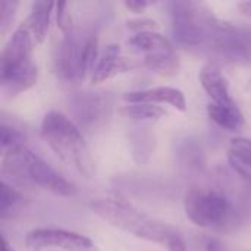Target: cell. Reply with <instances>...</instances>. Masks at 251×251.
I'll return each mask as SVG.
<instances>
[{
	"instance_id": "cell-14",
	"label": "cell",
	"mask_w": 251,
	"mask_h": 251,
	"mask_svg": "<svg viewBox=\"0 0 251 251\" xmlns=\"http://www.w3.org/2000/svg\"><path fill=\"white\" fill-rule=\"evenodd\" d=\"M53 6H56V3L35 1L32 4V9H31L29 15L22 22V25L31 32V35L34 37L37 44L44 43V40L47 37L49 26H50V15H51Z\"/></svg>"
},
{
	"instance_id": "cell-17",
	"label": "cell",
	"mask_w": 251,
	"mask_h": 251,
	"mask_svg": "<svg viewBox=\"0 0 251 251\" xmlns=\"http://www.w3.org/2000/svg\"><path fill=\"white\" fill-rule=\"evenodd\" d=\"M24 203L22 194L15 190L10 184L3 181L1 184V197H0V216L1 219H6L9 215H12L13 210H16Z\"/></svg>"
},
{
	"instance_id": "cell-11",
	"label": "cell",
	"mask_w": 251,
	"mask_h": 251,
	"mask_svg": "<svg viewBox=\"0 0 251 251\" xmlns=\"http://www.w3.org/2000/svg\"><path fill=\"white\" fill-rule=\"evenodd\" d=\"M124 100L128 103L147 104H169L179 112L187 110V100L184 93L175 87H153L125 93Z\"/></svg>"
},
{
	"instance_id": "cell-6",
	"label": "cell",
	"mask_w": 251,
	"mask_h": 251,
	"mask_svg": "<svg viewBox=\"0 0 251 251\" xmlns=\"http://www.w3.org/2000/svg\"><path fill=\"white\" fill-rule=\"evenodd\" d=\"M128 46L134 53L143 54V63L162 76L178 74L181 63L169 40L157 31L138 32L129 38Z\"/></svg>"
},
{
	"instance_id": "cell-23",
	"label": "cell",
	"mask_w": 251,
	"mask_h": 251,
	"mask_svg": "<svg viewBox=\"0 0 251 251\" xmlns=\"http://www.w3.org/2000/svg\"><path fill=\"white\" fill-rule=\"evenodd\" d=\"M168 251H187V247H185V243L182 241V238L178 237L168 244Z\"/></svg>"
},
{
	"instance_id": "cell-9",
	"label": "cell",
	"mask_w": 251,
	"mask_h": 251,
	"mask_svg": "<svg viewBox=\"0 0 251 251\" xmlns=\"http://www.w3.org/2000/svg\"><path fill=\"white\" fill-rule=\"evenodd\" d=\"M35 40L31 32L21 25L6 43L0 56V75L9 74L34 63L32 50Z\"/></svg>"
},
{
	"instance_id": "cell-12",
	"label": "cell",
	"mask_w": 251,
	"mask_h": 251,
	"mask_svg": "<svg viewBox=\"0 0 251 251\" xmlns=\"http://www.w3.org/2000/svg\"><path fill=\"white\" fill-rule=\"evenodd\" d=\"M199 79H200L203 90L209 96L210 103L228 104V103L234 101L229 94L228 81L216 63H213V62L206 63L199 74Z\"/></svg>"
},
{
	"instance_id": "cell-25",
	"label": "cell",
	"mask_w": 251,
	"mask_h": 251,
	"mask_svg": "<svg viewBox=\"0 0 251 251\" xmlns=\"http://www.w3.org/2000/svg\"><path fill=\"white\" fill-rule=\"evenodd\" d=\"M206 251H221V244L216 240H209L206 244Z\"/></svg>"
},
{
	"instance_id": "cell-16",
	"label": "cell",
	"mask_w": 251,
	"mask_h": 251,
	"mask_svg": "<svg viewBox=\"0 0 251 251\" xmlns=\"http://www.w3.org/2000/svg\"><path fill=\"white\" fill-rule=\"evenodd\" d=\"M118 113L126 119L141 121V122L159 121L168 115V112L163 107L156 104H147V103H128L119 107Z\"/></svg>"
},
{
	"instance_id": "cell-8",
	"label": "cell",
	"mask_w": 251,
	"mask_h": 251,
	"mask_svg": "<svg viewBox=\"0 0 251 251\" xmlns=\"http://www.w3.org/2000/svg\"><path fill=\"white\" fill-rule=\"evenodd\" d=\"M26 249L32 251H46L56 249L59 251H97V246L88 237L57 228H37L25 237Z\"/></svg>"
},
{
	"instance_id": "cell-5",
	"label": "cell",
	"mask_w": 251,
	"mask_h": 251,
	"mask_svg": "<svg viewBox=\"0 0 251 251\" xmlns=\"http://www.w3.org/2000/svg\"><path fill=\"white\" fill-rule=\"evenodd\" d=\"M97 38L96 35L82 37L79 32H69L57 46L54 66L57 75L65 81H81L91 74L97 63Z\"/></svg>"
},
{
	"instance_id": "cell-26",
	"label": "cell",
	"mask_w": 251,
	"mask_h": 251,
	"mask_svg": "<svg viewBox=\"0 0 251 251\" xmlns=\"http://www.w3.org/2000/svg\"><path fill=\"white\" fill-rule=\"evenodd\" d=\"M3 251H15V250L9 246V243H7L6 240H3Z\"/></svg>"
},
{
	"instance_id": "cell-7",
	"label": "cell",
	"mask_w": 251,
	"mask_h": 251,
	"mask_svg": "<svg viewBox=\"0 0 251 251\" xmlns=\"http://www.w3.org/2000/svg\"><path fill=\"white\" fill-rule=\"evenodd\" d=\"M71 115L87 131L103 128L112 116L113 100L103 91L76 93L69 103Z\"/></svg>"
},
{
	"instance_id": "cell-4",
	"label": "cell",
	"mask_w": 251,
	"mask_h": 251,
	"mask_svg": "<svg viewBox=\"0 0 251 251\" xmlns=\"http://www.w3.org/2000/svg\"><path fill=\"white\" fill-rule=\"evenodd\" d=\"M184 210L196 226L212 231L229 229L237 218L235 207L224 193L204 187H191L185 193Z\"/></svg>"
},
{
	"instance_id": "cell-24",
	"label": "cell",
	"mask_w": 251,
	"mask_h": 251,
	"mask_svg": "<svg viewBox=\"0 0 251 251\" xmlns=\"http://www.w3.org/2000/svg\"><path fill=\"white\" fill-rule=\"evenodd\" d=\"M238 10L244 15V16H249L251 18V1H241L237 4Z\"/></svg>"
},
{
	"instance_id": "cell-21",
	"label": "cell",
	"mask_w": 251,
	"mask_h": 251,
	"mask_svg": "<svg viewBox=\"0 0 251 251\" xmlns=\"http://www.w3.org/2000/svg\"><path fill=\"white\" fill-rule=\"evenodd\" d=\"M157 22L149 18H138V19H131L128 21V28L138 32H146V31H156L157 29Z\"/></svg>"
},
{
	"instance_id": "cell-20",
	"label": "cell",
	"mask_w": 251,
	"mask_h": 251,
	"mask_svg": "<svg viewBox=\"0 0 251 251\" xmlns=\"http://www.w3.org/2000/svg\"><path fill=\"white\" fill-rule=\"evenodd\" d=\"M56 19H57V26L63 32V35L69 34L74 31L72 28V16L69 12V3H56Z\"/></svg>"
},
{
	"instance_id": "cell-2",
	"label": "cell",
	"mask_w": 251,
	"mask_h": 251,
	"mask_svg": "<svg viewBox=\"0 0 251 251\" xmlns=\"http://www.w3.org/2000/svg\"><path fill=\"white\" fill-rule=\"evenodd\" d=\"M41 137L53 153L81 176L90 179L94 175V160L82 137L79 126L66 115L50 110L41 122Z\"/></svg>"
},
{
	"instance_id": "cell-19",
	"label": "cell",
	"mask_w": 251,
	"mask_h": 251,
	"mask_svg": "<svg viewBox=\"0 0 251 251\" xmlns=\"http://www.w3.org/2000/svg\"><path fill=\"white\" fill-rule=\"evenodd\" d=\"M19 3L15 0H0V32L6 34L15 19Z\"/></svg>"
},
{
	"instance_id": "cell-13",
	"label": "cell",
	"mask_w": 251,
	"mask_h": 251,
	"mask_svg": "<svg viewBox=\"0 0 251 251\" xmlns=\"http://www.w3.org/2000/svg\"><path fill=\"white\" fill-rule=\"evenodd\" d=\"M228 160L238 176H241V179L251 187V138L237 137L231 140Z\"/></svg>"
},
{
	"instance_id": "cell-3",
	"label": "cell",
	"mask_w": 251,
	"mask_h": 251,
	"mask_svg": "<svg viewBox=\"0 0 251 251\" xmlns=\"http://www.w3.org/2000/svg\"><path fill=\"white\" fill-rule=\"evenodd\" d=\"M1 174L16 185L46 190L62 197H71L76 191L72 182L32 153L26 146L9 150L3 154Z\"/></svg>"
},
{
	"instance_id": "cell-18",
	"label": "cell",
	"mask_w": 251,
	"mask_h": 251,
	"mask_svg": "<svg viewBox=\"0 0 251 251\" xmlns=\"http://www.w3.org/2000/svg\"><path fill=\"white\" fill-rule=\"evenodd\" d=\"M0 144H1L3 154L7 153L9 150L26 146L25 144V135L21 131H18L12 126H7L4 124L0 128Z\"/></svg>"
},
{
	"instance_id": "cell-15",
	"label": "cell",
	"mask_w": 251,
	"mask_h": 251,
	"mask_svg": "<svg viewBox=\"0 0 251 251\" xmlns=\"http://www.w3.org/2000/svg\"><path fill=\"white\" fill-rule=\"evenodd\" d=\"M209 118L222 129L237 132L244 126V116L235 101L228 104L209 103L207 104Z\"/></svg>"
},
{
	"instance_id": "cell-22",
	"label": "cell",
	"mask_w": 251,
	"mask_h": 251,
	"mask_svg": "<svg viewBox=\"0 0 251 251\" xmlns=\"http://www.w3.org/2000/svg\"><path fill=\"white\" fill-rule=\"evenodd\" d=\"M151 3L150 1H144V0H131V1H125V7L129 9L134 13H143Z\"/></svg>"
},
{
	"instance_id": "cell-10",
	"label": "cell",
	"mask_w": 251,
	"mask_h": 251,
	"mask_svg": "<svg viewBox=\"0 0 251 251\" xmlns=\"http://www.w3.org/2000/svg\"><path fill=\"white\" fill-rule=\"evenodd\" d=\"M135 66H137V63L132 59L122 56L119 44H109V46H106L104 51L99 57V60L91 72V81H93V84H99V82L107 81L119 74H125V72L134 69Z\"/></svg>"
},
{
	"instance_id": "cell-1",
	"label": "cell",
	"mask_w": 251,
	"mask_h": 251,
	"mask_svg": "<svg viewBox=\"0 0 251 251\" xmlns=\"http://www.w3.org/2000/svg\"><path fill=\"white\" fill-rule=\"evenodd\" d=\"M90 209L96 216L112 226L144 241L168 246L172 240L179 237L175 228L146 215L119 197L96 199L90 203Z\"/></svg>"
}]
</instances>
